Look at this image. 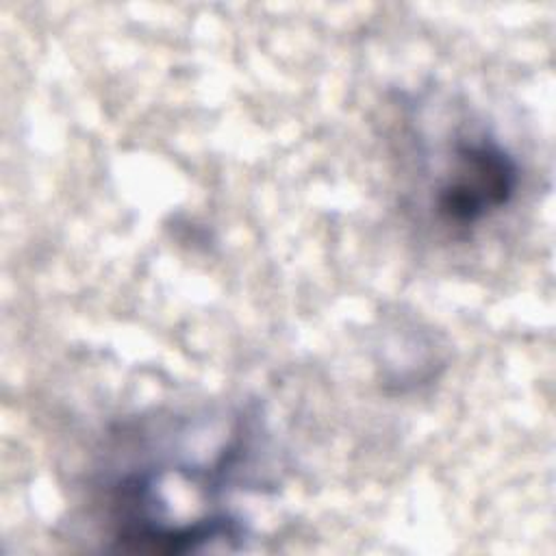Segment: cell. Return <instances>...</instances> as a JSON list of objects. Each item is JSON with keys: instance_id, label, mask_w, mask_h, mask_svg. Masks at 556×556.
Listing matches in <instances>:
<instances>
[{"instance_id": "cell-1", "label": "cell", "mask_w": 556, "mask_h": 556, "mask_svg": "<svg viewBox=\"0 0 556 556\" xmlns=\"http://www.w3.org/2000/svg\"><path fill=\"white\" fill-rule=\"evenodd\" d=\"M517 178L513 156L493 139L460 141L437 189V211L445 222L476 224L508 204Z\"/></svg>"}]
</instances>
